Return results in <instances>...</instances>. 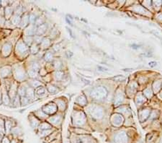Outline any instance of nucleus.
<instances>
[{"label":"nucleus","instance_id":"obj_11","mask_svg":"<svg viewBox=\"0 0 162 143\" xmlns=\"http://www.w3.org/2000/svg\"><path fill=\"white\" fill-rule=\"evenodd\" d=\"M14 11L15 9L13 8V7L11 5L7 6V7L5 8V18L6 20H9L12 17V16L14 15Z\"/></svg>","mask_w":162,"mask_h":143},{"label":"nucleus","instance_id":"obj_25","mask_svg":"<svg viewBox=\"0 0 162 143\" xmlns=\"http://www.w3.org/2000/svg\"><path fill=\"white\" fill-rule=\"evenodd\" d=\"M21 132H22V130H21V129L20 127H17V126H15L12 129V130H11V134H12V135H20L21 134Z\"/></svg>","mask_w":162,"mask_h":143},{"label":"nucleus","instance_id":"obj_17","mask_svg":"<svg viewBox=\"0 0 162 143\" xmlns=\"http://www.w3.org/2000/svg\"><path fill=\"white\" fill-rule=\"evenodd\" d=\"M46 30H47V25L46 23H44L41 26L37 27V33L36 35L38 36H43V35L46 33Z\"/></svg>","mask_w":162,"mask_h":143},{"label":"nucleus","instance_id":"obj_35","mask_svg":"<svg viewBox=\"0 0 162 143\" xmlns=\"http://www.w3.org/2000/svg\"><path fill=\"white\" fill-rule=\"evenodd\" d=\"M0 8H2V5H1V1H0Z\"/></svg>","mask_w":162,"mask_h":143},{"label":"nucleus","instance_id":"obj_9","mask_svg":"<svg viewBox=\"0 0 162 143\" xmlns=\"http://www.w3.org/2000/svg\"><path fill=\"white\" fill-rule=\"evenodd\" d=\"M15 126H16L15 121H13L11 118H5V128L6 134H10L12 129Z\"/></svg>","mask_w":162,"mask_h":143},{"label":"nucleus","instance_id":"obj_26","mask_svg":"<svg viewBox=\"0 0 162 143\" xmlns=\"http://www.w3.org/2000/svg\"><path fill=\"white\" fill-rule=\"evenodd\" d=\"M44 60L46 61H51L53 60V54L51 52H46L44 54Z\"/></svg>","mask_w":162,"mask_h":143},{"label":"nucleus","instance_id":"obj_21","mask_svg":"<svg viewBox=\"0 0 162 143\" xmlns=\"http://www.w3.org/2000/svg\"><path fill=\"white\" fill-rule=\"evenodd\" d=\"M11 106H13L15 108H19L21 106L20 103V97L17 95L15 98L11 102Z\"/></svg>","mask_w":162,"mask_h":143},{"label":"nucleus","instance_id":"obj_19","mask_svg":"<svg viewBox=\"0 0 162 143\" xmlns=\"http://www.w3.org/2000/svg\"><path fill=\"white\" fill-rule=\"evenodd\" d=\"M41 50V48H40V45H38L35 43H33L30 46V53L31 54H37L39 51Z\"/></svg>","mask_w":162,"mask_h":143},{"label":"nucleus","instance_id":"obj_20","mask_svg":"<svg viewBox=\"0 0 162 143\" xmlns=\"http://www.w3.org/2000/svg\"><path fill=\"white\" fill-rule=\"evenodd\" d=\"M51 46V40L48 38H43V41H41V44H40V48L41 49H47L49 46Z\"/></svg>","mask_w":162,"mask_h":143},{"label":"nucleus","instance_id":"obj_1","mask_svg":"<svg viewBox=\"0 0 162 143\" xmlns=\"http://www.w3.org/2000/svg\"><path fill=\"white\" fill-rule=\"evenodd\" d=\"M12 67V77L18 83L26 82L28 80L26 67L24 64H15Z\"/></svg>","mask_w":162,"mask_h":143},{"label":"nucleus","instance_id":"obj_7","mask_svg":"<svg viewBox=\"0 0 162 143\" xmlns=\"http://www.w3.org/2000/svg\"><path fill=\"white\" fill-rule=\"evenodd\" d=\"M28 121L30 122L31 127L33 128V129H38V127H39L40 124L41 123V120H39L38 118L36 117V116L33 113V112L30 113L28 115Z\"/></svg>","mask_w":162,"mask_h":143},{"label":"nucleus","instance_id":"obj_34","mask_svg":"<svg viewBox=\"0 0 162 143\" xmlns=\"http://www.w3.org/2000/svg\"><path fill=\"white\" fill-rule=\"evenodd\" d=\"M4 136H5V135H2V134H0V141H2V139H3V137H4Z\"/></svg>","mask_w":162,"mask_h":143},{"label":"nucleus","instance_id":"obj_2","mask_svg":"<svg viewBox=\"0 0 162 143\" xmlns=\"http://www.w3.org/2000/svg\"><path fill=\"white\" fill-rule=\"evenodd\" d=\"M15 54L20 60L25 59L30 55V47L27 46L25 42L22 41V38L18 39L15 46L14 47Z\"/></svg>","mask_w":162,"mask_h":143},{"label":"nucleus","instance_id":"obj_12","mask_svg":"<svg viewBox=\"0 0 162 143\" xmlns=\"http://www.w3.org/2000/svg\"><path fill=\"white\" fill-rule=\"evenodd\" d=\"M48 122L52 126L53 125H58L61 123V118L60 116H58V115H54V116H49L47 119Z\"/></svg>","mask_w":162,"mask_h":143},{"label":"nucleus","instance_id":"obj_18","mask_svg":"<svg viewBox=\"0 0 162 143\" xmlns=\"http://www.w3.org/2000/svg\"><path fill=\"white\" fill-rule=\"evenodd\" d=\"M52 126L48 122H41L39 127H38V130L39 131H43V130H48V129H51Z\"/></svg>","mask_w":162,"mask_h":143},{"label":"nucleus","instance_id":"obj_23","mask_svg":"<svg viewBox=\"0 0 162 143\" xmlns=\"http://www.w3.org/2000/svg\"><path fill=\"white\" fill-rule=\"evenodd\" d=\"M48 91L50 92L51 94H55L56 92L58 91V88L53 85H48V87H47Z\"/></svg>","mask_w":162,"mask_h":143},{"label":"nucleus","instance_id":"obj_8","mask_svg":"<svg viewBox=\"0 0 162 143\" xmlns=\"http://www.w3.org/2000/svg\"><path fill=\"white\" fill-rule=\"evenodd\" d=\"M1 89H2V104H4L5 106H11L10 98L9 96L7 88L3 85V87H1Z\"/></svg>","mask_w":162,"mask_h":143},{"label":"nucleus","instance_id":"obj_5","mask_svg":"<svg viewBox=\"0 0 162 143\" xmlns=\"http://www.w3.org/2000/svg\"><path fill=\"white\" fill-rule=\"evenodd\" d=\"M42 110L46 114L49 116V115H53V113H55L58 110V108H57L56 104H55V103H49L42 108Z\"/></svg>","mask_w":162,"mask_h":143},{"label":"nucleus","instance_id":"obj_13","mask_svg":"<svg viewBox=\"0 0 162 143\" xmlns=\"http://www.w3.org/2000/svg\"><path fill=\"white\" fill-rule=\"evenodd\" d=\"M25 96L31 102H33V101H34V99H36L35 90L28 85V86L27 87V90H26Z\"/></svg>","mask_w":162,"mask_h":143},{"label":"nucleus","instance_id":"obj_30","mask_svg":"<svg viewBox=\"0 0 162 143\" xmlns=\"http://www.w3.org/2000/svg\"><path fill=\"white\" fill-rule=\"evenodd\" d=\"M6 22V19L5 18V17L0 16V28L5 27Z\"/></svg>","mask_w":162,"mask_h":143},{"label":"nucleus","instance_id":"obj_27","mask_svg":"<svg viewBox=\"0 0 162 143\" xmlns=\"http://www.w3.org/2000/svg\"><path fill=\"white\" fill-rule=\"evenodd\" d=\"M117 142V143H125L126 142V138L124 134H120L119 136H117L116 138Z\"/></svg>","mask_w":162,"mask_h":143},{"label":"nucleus","instance_id":"obj_32","mask_svg":"<svg viewBox=\"0 0 162 143\" xmlns=\"http://www.w3.org/2000/svg\"><path fill=\"white\" fill-rule=\"evenodd\" d=\"M2 104V89L0 87V105Z\"/></svg>","mask_w":162,"mask_h":143},{"label":"nucleus","instance_id":"obj_4","mask_svg":"<svg viewBox=\"0 0 162 143\" xmlns=\"http://www.w3.org/2000/svg\"><path fill=\"white\" fill-rule=\"evenodd\" d=\"M13 48H14L13 45L11 42L10 41L6 42L3 44V46H2L1 54L2 55L3 57H7V56H10L11 53L12 52V50H13Z\"/></svg>","mask_w":162,"mask_h":143},{"label":"nucleus","instance_id":"obj_3","mask_svg":"<svg viewBox=\"0 0 162 143\" xmlns=\"http://www.w3.org/2000/svg\"><path fill=\"white\" fill-rule=\"evenodd\" d=\"M12 77V67L7 65L0 68V80H6Z\"/></svg>","mask_w":162,"mask_h":143},{"label":"nucleus","instance_id":"obj_6","mask_svg":"<svg viewBox=\"0 0 162 143\" xmlns=\"http://www.w3.org/2000/svg\"><path fill=\"white\" fill-rule=\"evenodd\" d=\"M36 33H37V27L35 25L29 24L22 31V36L33 37L36 35Z\"/></svg>","mask_w":162,"mask_h":143},{"label":"nucleus","instance_id":"obj_36","mask_svg":"<svg viewBox=\"0 0 162 143\" xmlns=\"http://www.w3.org/2000/svg\"><path fill=\"white\" fill-rule=\"evenodd\" d=\"M0 87H1V80H0Z\"/></svg>","mask_w":162,"mask_h":143},{"label":"nucleus","instance_id":"obj_29","mask_svg":"<svg viewBox=\"0 0 162 143\" xmlns=\"http://www.w3.org/2000/svg\"><path fill=\"white\" fill-rule=\"evenodd\" d=\"M56 78L57 80H61L63 78V73L61 71H58L56 72Z\"/></svg>","mask_w":162,"mask_h":143},{"label":"nucleus","instance_id":"obj_14","mask_svg":"<svg viewBox=\"0 0 162 143\" xmlns=\"http://www.w3.org/2000/svg\"><path fill=\"white\" fill-rule=\"evenodd\" d=\"M35 93H36V98L44 97L47 94V89H46V87H43V86H41L35 90Z\"/></svg>","mask_w":162,"mask_h":143},{"label":"nucleus","instance_id":"obj_16","mask_svg":"<svg viewBox=\"0 0 162 143\" xmlns=\"http://www.w3.org/2000/svg\"><path fill=\"white\" fill-rule=\"evenodd\" d=\"M33 113L39 120H41V121L43 120V119H47V118H48V116H48L47 114H46L45 113L43 112L42 109L38 110V111H36L35 112H33Z\"/></svg>","mask_w":162,"mask_h":143},{"label":"nucleus","instance_id":"obj_15","mask_svg":"<svg viewBox=\"0 0 162 143\" xmlns=\"http://www.w3.org/2000/svg\"><path fill=\"white\" fill-rule=\"evenodd\" d=\"M9 20H10L12 25L14 27H19L21 21V16L13 15Z\"/></svg>","mask_w":162,"mask_h":143},{"label":"nucleus","instance_id":"obj_31","mask_svg":"<svg viewBox=\"0 0 162 143\" xmlns=\"http://www.w3.org/2000/svg\"><path fill=\"white\" fill-rule=\"evenodd\" d=\"M2 143H10V139H8V137H7L4 136V137H3L2 140Z\"/></svg>","mask_w":162,"mask_h":143},{"label":"nucleus","instance_id":"obj_28","mask_svg":"<svg viewBox=\"0 0 162 143\" xmlns=\"http://www.w3.org/2000/svg\"><path fill=\"white\" fill-rule=\"evenodd\" d=\"M40 132V136L41 137H47L49 136L51 134V133L52 132L51 129H48V130H43V131H39ZM52 134V133H51Z\"/></svg>","mask_w":162,"mask_h":143},{"label":"nucleus","instance_id":"obj_22","mask_svg":"<svg viewBox=\"0 0 162 143\" xmlns=\"http://www.w3.org/2000/svg\"><path fill=\"white\" fill-rule=\"evenodd\" d=\"M38 16L34 13H29V23L31 25H35Z\"/></svg>","mask_w":162,"mask_h":143},{"label":"nucleus","instance_id":"obj_24","mask_svg":"<svg viewBox=\"0 0 162 143\" xmlns=\"http://www.w3.org/2000/svg\"><path fill=\"white\" fill-rule=\"evenodd\" d=\"M30 103H31L30 101L26 97V96L20 98L21 106H26L29 105Z\"/></svg>","mask_w":162,"mask_h":143},{"label":"nucleus","instance_id":"obj_10","mask_svg":"<svg viewBox=\"0 0 162 143\" xmlns=\"http://www.w3.org/2000/svg\"><path fill=\"white\" fill-rule=\"evenodd\" d=\"M29 23V12H25L21 16V21L20 26L18 28H20V30H24Z\"/></svg>","mask_w":162,"mask_h":143},{"label":"nucleus","instance_id":"obj_33","mask_svg":"<svg viewBox=\"0 0 162 143\" xmlns=\"http://www.w3.org/2000/svg\"><path fill=\"white\" fill-rule=\"evenodd\" d=\"M98 68H99V69H102V71H107V70H108V69L105 68V67H102V66H98Z\"/></svg>","mask_w":162,"mask_h":143}]
</instances>
